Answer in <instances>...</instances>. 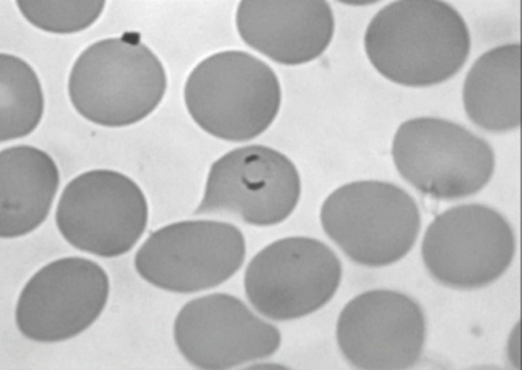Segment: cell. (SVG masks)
Listing matches in <instances>:
<instances>
[{"instance_id":"cell-1","label":"cell","mask_w":522,"mask_h":370,"mask_svg":"<svg viewBox=\"0 0 522 370\" xmlns=\"http://www.w3.org/2000/svg\"><path fill=\"white\" fill-rule=\"evenodd\" d=\"M364 47L376 71L396 84L423 88L445 82L471 51L468 27L441 1H398L381 9L366 29Z\"/></svg>"},{"instance_id":"cell-2","label":"cell","mask_w":522,"mask_h":370,"mask_svg":"<svg viewBox=\"0 0 522 370\" xmlns=\"http://www.w3.org/2000/svg\"><path fill=\"white\" fill-rule=\"evenodd\" d=\"M167 87L161 61L142 42L140 34L131 32L86 47L71 67L67 91L83 118L100 126L120 128L150 115Z\"/></svg>"},{"instance_id":"cell-3","label":"cell","mask_w":522,"mask_h":370,"mask_svg":"<svg viewBox=\"0 0 522 370\" xmlns=\"http://www.w3.org/2000/svg\"><path fill=\"white\" fill-rule=\"evenodd\" d=\"M187 110L201 129L231 142L252 139L273 122L281 103L278 77L247 52L226 50L199 63L184 89Z\"/></svg>"},{"instance_id":"cell-4","label":"cell","mask_w":522,"mask_h":370,"mask_svg":"<svg viewBox=\"0 0 522 370\" xmlns=\"http://www.w3.org/2000/svg\"><path fill=\"white\" fill-rule=\"evenodd\" d=\"M322 228L353 262L389 266L413 247L421 228L419 209L399 186L377 179L355 180L332 191L320 210Z\"/></svg>"},{"instance_id":"cell-5","label":"cell","mask_w":522,"mask_h":370,"mask_svg":"<svg viewBox=\"0 0 522 370\" xmlns=\"http://www.w3.org/2000/svg\"><path fill=\"white\" fill-rule=\"evenodd\" d=\"M147 197L131 177L109 169H95L66 185L55 212L57 227L74 248L103 258L129 252L147 228Z\"/></svg>"},{"instance_id":"cell-6","label":"cell","mask_w":522,"mask_h":370,"mask_svg":"<svg viewBox=\"0 0 522 370\" xmlns=\"http://www.w3.org/2000/svg\"><path fill=\"white\" fill-rule=\"evenodd\" d=\"M391 154L400 175L421 193L452 200L474 194L492 176L495 158L483 139L435 117L407 120L397 129Z\"/></svg>"},{"instance_id":"cell-7","label":"cell","mask_w":522,"mask_h":370,"mask_svg":"<svg viewBox=\"0 0 522 370\" xmlns=\"http://www.w3.org/2000/svg\"><path fill=\"white\" fill-rule=\"evenodd\" d=\"M245 243L241 231L224 222L195 218L154 230L134 258L138 275L164 290L191 294L223 283L241 268Z\"/></svg>"},{"instance_id":"cell-8","label":"cell","mask_w":522,"mask_h":370,"mask_svg":"<svg viewBox=\"0 0 522 370\" xmlns=\"http://www.w3.org/2000/svg\"><path fill=\"white\" fill-rule=\"evenodd\" d=\"M301 180L294 163L272 148L233 149L211 165L197 217H228L258 226L277 224L296 207Z\"/></svg>"},{"instance_id":"cell-9","label":"cell","mask_w":522,"mask_h":370,"mask_svg":"<svg viewBox=\"0 0 522 370\" xmlns=\"http://www.w3.org/2000/svg\"><path fill=\"white\" fill-rule=\"evenodd\" d=\"M334 252L307 236L277 240L257 253L245 273L246 296L260 314L276 321L300 318L327 304L341 284Z\"/></svg>"},{"instance_id":"cell-10","label":"cell","mask_w":522,"mask_h":370,"mask_svg":"<svg viewBox=\"0 0 522 370\" xmlns=\"http://www.w3.org/2000/svg\"><path fill=\"white\" fill-rule=\"evenodd\" d=\"M513 230L498 212L480 204L451 208L437 216L424 234L421 254L437 282L469 290L489 285L511 263Z\"/></svg>"},{"instance_id":"cell-11","label":"cell","mask_w":522,"mask_h":370,"mask_svg":"<svg viewBox=\"0 0 522 370\" xmlns=\"http://www.w3.org/2000/svg\"><path fill=\"white\" fill-rule=\"evenodd\" d=\"M110 289L106 271L91 259L69 256L52 261L22 289L15 311L17 327L25 337L39 342L73 338L99 318Z\"/></svg>"},{"instance_id":"cell-12","label":"cell","mask_w":522,"mask_h":370,"mask_svg":"<svg viewBox=\"0 0 522 370\" xmlns=\"http://www.w3.org/2000/svg\"><path fill=\"white\" fill-rule=\"evenodd\" d=\"M426 335L420 305L399 292L376 289L349 301L338 316L337 343L361 369H405L419 361Z\"/></svg>"},{"instance_id":"cell-13","label":"cell","mask_w":522,"mask_h":370,"mask_svg":"<svg viewBox=\"0 0 522 370\" xmlns=\"http://www.w3.org/2000/svg\"><path fill=\"white\" fill-rule=\"evenodd\" d=\"M173 336L184 358L203 369H227L267 357L281 343L276 327L224 293L186 303L175 318Z\"/></svg>"},{"instance_id":"cell-14","label":"cell","mask_w":522,"mask_h":370,"mask_svg":"<svg viewBox=\"0 0 522 370\" xmlns=\"http://www.w3.org/2000/svg\"><path fill=\"white\" fill-rule=\"evenodd\" d=\"M235 23L249 47L286 66L310 62L330 44L335 21L325 1H241Z\"/></svg>"},{"instance_id":"cell-15","label":"cell","mask_w":522,"mask_h":370,"mask_svg":"<svg viewBox=\"0 0 522 370\" xmlns=\"http://www.w3.org/2000/svg\"><path fill=\"white\" fill-rule=\"evenodd\" d=\"M0 235H25L47 218L58 192L60 172L52 157L30 145L5 148L0 154Z\"/></svg>"},{"instance_id":"cell-16","label":"cell","mask_w":522,"mask_h":370,"mask_svg":"<svg viewBox=\"0 0 522 370\" xmlns=\"http://www.w3.org/2000/svg\"><path fill=\"white\" fill-rule=\"evenodd\" d=\"M519 43L501 45L485 52L465 77L462 99L470 120L493 132L520 123Z\"/></svg>"},{"instance_id":"cell-17","label":"cell","mask_w":522,"mask_h":370,"mask_svg":"<svg viewBox=\"0 0 522 370\" xmlns=\"http://www.w3.org/2000/svg\"><path fill=\"white\" fill-rule=\"evenodd\" d=\"M44 98L35 70L22 59L0 55V140L6 142L25 137L40 124Z\"/></svg>"},{"instance_id":"cell-18","label":"cell","mask_w":522,"mask_h":370,"mask_svg":"<svg viewBox=\"0 0 522 370\" xmlns=\"http://www.w3.org/2000/svg\"><path fill=\"white\" fill-rule=\"evenodd\" d=\"M16 4L24 18L34 27L67 35L93 25L101 16L106 1L18 0Z\"/></svg>"},{"instance_id":"cell-19","label":"cell","mask_w":522,"mask_h":370,"mask_svg":"<svg viewBox=\"0 0 522 370\" xmlns=\"http://www.w3.org/2000/svg\"><path fill=\"white\" fill-rule=\"evenodd\" d=\"M251 368H256V369L257 368L282 369V368H284L285 367L282 366V365H279V364L265 363V364H257V365L255 364V365H254L253 366L252 365L251 366Z\"/></svg>"}]
</instances>
